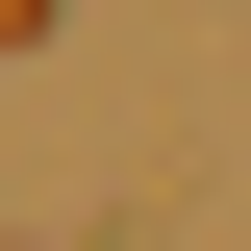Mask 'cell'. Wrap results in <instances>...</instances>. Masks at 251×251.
Listing matches in <instances>:
<instances>
[{
  "label": "cell",
  "instance_id": "1",
  "mask_svg": "<svg viewBox=\"0 0 251 251\" xmlns=\"http://www.w3.org/2000/svg\"><path fill=\"white\" fill-rule=\"evenodd\" d=\"M0 50H50V0H0Z\"/></svg>",
  "mask_w": 251,
  "mask_h": 251
}]
</instances>
